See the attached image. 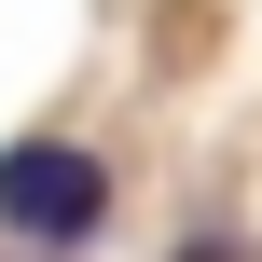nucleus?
<instances>
[{
    "label": "nucleus",
    "mask_w": 262,
    "mask_h": 262,
    "mask_svg": "<svg viewBox=\"0 0 262 262\" xmlns=\"http://www.w3.org/2000/svg\"><path fill=\"white\" fill-rule=\"evenodd\" d=\"M0 221H14L28 249H97L111 166H97L83 138H14V152H0Z\"/></svg>",
    "instance_id": "nucleus-1"
},
{
    "label": "nucleus",
    "mask_w": 262,
    "mask_h": 262,
    "mask_svg": "<svg viewBox=\"0 0 262 262\" xmlns=\"http://www.w3.org/2000/svg\"><path fill=\"white\" fill-rule=\"evenodd\" d=\"M180 262H235V235H180Z\"/></svg>",
    "instance_id": "nucleus-2"
}]
</instances>
